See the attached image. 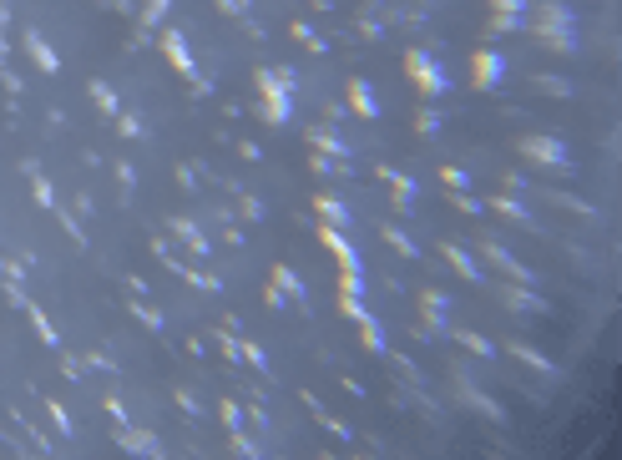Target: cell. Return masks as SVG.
Wrapping results in <instances>:
<instances>
[{
	"label": "cell",
	"mask_w": 622,
	"mask_h": 460,
	"mask_svg": "<svg viewBox=\"0 0 622 460\" xmlns=\"http://www.w3.org/2000/svg\"><path fill=\"white\" fill-rule=\"evenodd\" d=\"M516 152L526 157V162H536V167H551V172H572V152H567V142H556V137H521L516 142Z\"/></svg>",
	"instance_id": "6da1fadb"
},
{
	"label": "cell",
	"mask_w": 622,
	"mask_h": 460,
	"mask_svg": "<svg viewBox=\"0 0 622 460\" xmlns=\"http://www.w3.org/2000/svg\"><path fill=\"white\" fill-rule=\"evenodd\" d=\"M405 71H410V81L420 86V96H440V91L450 86L445 71H440V61H435L430 51H410V56H405Z\"/></svg>",
	"instance_id": "7a4b0ae2"
},
{
	"label": "cell",
	"mask_w": 622,
	"mask_h": 460,
	"mask_svg": "<svg viewBox=\"0 0 622 460\" xmlns=\"http://www.w3.org/2000/svg\"><path fill=\"white\" fill-rule=\"evenodd\" d=\"M471 81H476L481 91H496V86L506 81V56L491 51V46H481V51L471 56Z\"/></svg>",
	"instance_id": "3957f363"
},
{
	"label": "cell",
	"mask_w": 622,
	"mask_h": 460,
	"mask_svg": "<svg viewBox=\"0 0 622 460\" xmlns=\"http://www.w3.org/2000/svg\"><path fill=\"white\" fill-rule=\"evenodd\" d=\"M481 253H486V258H491V263H496L506 278H511V283H536V273H531V268H526V263H521L511 248H506L501 238H481Z\"/></svg>",
	"instance_id": "277c9868"
},
{
	"label": "cell",
	"mask_w": 622,
	"mask_h": 460,
	"mask_svg": "<svg viewBox=\"0 0 622 460\" xmlns=\"http://www.w3.org/2000/svg\"><path fill=\"white\" fill-rule=\"evenodd\" d=\"M456 394H461V405H471L476 415H486V420H496V425H506V405H496V399L486 394V389H476L466 374H456Z\"/></svg>",
	"instance_id": "5b68a950"
},
{
	"label": "cell",
	"mask_w": 622,
	"mask_h": 460,
	"mask_svg": "<svg viewBox=\"0 0 622 460\" xmlns=\"http://www.w3.org/2000/svg\"><path fill=\"white\" fill-rule=\"evenodd\" d=\"M501 304L516 314H551V304L531 289V283H501Z\"/></svg>",
	"instance_id": "8992f818"
},
{
	"label": "cell",
	"mask_w": 622,
	"mask_h": 460,
	"mask_svg": "<svg viewBox=\"0 0 622 460\" xmlns=\"http://www.w3.org/2000/svg\"><path fill=\"white\" fill-rule=\"evenodd\" d=\"M162 56H167V61H173V71H183L188 81L198 76V61H193V51H188V41H183V31H162Z\"/></svg>",
	"instance_id": "52a82bcc"
},
{
	"label": "cell",
	"mask_w": 622,
	"mask_h": 460,
	"mask_svg": "<svg viewBox=\"0 0 622 460\" xmlns=\"http://www.w3.org/2000/svg\"><path fill=\"white\" fill-rule=\"evenodd\" d=\"M319 243L339 258V268H355L360 273V253H355V243H345V228H334V223H319Z\"/></svg>",
	"instance_id": "ba28073f"
},
{
	"label": "cell",
	"mask_w": 622,
	"mask_h": 460,
	"mask_svg": "<svg viewBox=\"0 0 622 460\" xmlns=\"http://www.w3.org/2000/svg\"><path fill=\"white\" fill-rule=\"evenodd\" d=\"M117 445H122L127 455H152V460L162 455V440H157L152 430H137V425H122V430H117Z\"/></svg>",
	"instance_id": "9c48e42d"
},
{
	"label": "cell",
	"mask_w": 622,
	"mask_h": 460,
	"mask_svg": "<svg viewBox=\"0 0 622 460\" xmlns=\"http://www.w3.org/2000/svg\"><path fill=\"white\" fill-rule=\"evenodd\" d=\"M420 309H425V324H430V334H450V299L440 294V289H425L420 294Z\"/></svg>",
	"instance_id": "30bf717a"
},
{
	"label": "cell",
	"mask_w": 622,
	"mask_h": 460,
	"mask_svg": "<svg viewBox=\"0 0 622 460\" xmlns=\"http://www.w3.org/2000/svg\"><path fill=\"white\" fill-rule=\"evenodd\" d=\"M173 238L188 248V253H198V258H208L213 253V243H208V233H203V228L193 223V218H173Z\"/></svg>",
	"instance_id": "8fae6325"
},
{
	"label": "cell",
	"mask_w": 622,
	"mask_h": 460,
	"mask_svg": "<svg viewBox=\"0 0 622 460\" xmlns=\"http://www.w3.org/2000/svg\"><path fill=\"white\" fill-rule=\"evenodd\" d=\"M350 111H355V117H364V122H374V117H379V96H374V86H369L364 76H355V81H350Z\"/></svg>",
	"instance_id": "7c38bea8"
},
{
	"label": "cell",
	"mask_w": 622,
	"mask_h": 460,
	"mask_svg": "<svg viewBox=\"0 0 622 460\" xmlns=\"http://www.w3.org/2000/svg\"><path fill=\"white\" fill-rule=\"evenodd\" d=\"M379 183H389V188H394V213H415V183L405 178V172L379 167Z\"/></svg>",
	"instance_id": "4fadbf2b"
},
{
	"label": "cell",
	"mask_w": 622,
	"mask_h": 460,
	"mask_svg": "<svg viewBox=\"0 0 622 460\" xmlns=\"http://www.w3.org/2000/svg\"><path fill=\"white\" fill-rule=\"evenodd\" d=\"M440 253L450 258V268H456V273H461L466 283H486V273H481V263H476V258H471V253H466L461 243H440Z\"/></svg>",
	"instance_id": "5bb4252c"
},
{
	"label": "cell",
	"mask_w": 622,
	"mask_h": 460,
	"mask_svg": "<svg viewBox=\"0 0 622 460\" xmlns=\"http://www.w3.org/2000/svg\"><path fill=\"white\" fill-rule=\"evenodd\" d=\"M21 46L31 51V61H36L41 71H61V56H56V51L46 46V36H41V31H26V36H21Z\"/></svg>",
	"instance_id": "9a60e30c"
},
{
	"label": "cell",
	"mask_w": 622,
	"mask_h": 460,
	"mask_svg": "<svg viewBox=\"0 0 622 460\" xmlns=\"http://www.w3.org/2000/svg\"><path fill=\"white\" fill-rule=\"evenodd\" d=\"M531 36L551 51H577V26H531Z\"/></svg>",
	"instance_id": "2e32d148"
},
{
	"label": "cell",
	"mask_w": 622,
	"mask_h": 460,
	"mask_svg": "<svg viewBox=\"0 0 622 460\" xmlns=\"http://www.w3.org/2000/svg\"><path fill=\"white\" fill-rule=\"evenodd\" d=\"M506 349H511V359H521L526 369H536V374H556V364L541 354V349H531V344H521V339H511L506 344Z\"/></svg>",
	"instance_id": "e0dca14e"
},
{
	"label": "cell",
	"mask_w": 622,
	"mask_h": 460,
	"mask_svg": "<svg viewBox=\"0 0 622 460\" xmlns=\"http://www.w3.org/2000/svg\"><path fill=\"white\" fill-rule=\"evenodd\" d=\"M314 213H319L324 223H334V228H350V203H339L334 193H319V198H314Z\"/></svg>",
	"instance_id": "ac0fdd59"
},
{
	"label": "cell",
	"mask_w": 622,
	"mask_h": 460,
	"mask_svg": "<svg viewBox=\"0 0 622 460\" xmlns=\"http://www.w3.org/2000/svg\"><path fill=\"white\" fill-rule=\"evenodd\" d=\"M309 142H314V147H319L324 157H339V162H350V147L339 142V137H334L329 127H309Z\"/></svg>",
	"instance_id": "d6986e66"
},
{
	"label": "cell",
	"mask_w": 622,
	"mask_h": 460,
	"mask_svg": "<svg viewBox=\"0 0 622 460\" xmlns=\"http://www.w3.org/2000/svg\"><path fill=\"white\" fill-rule=\"evenodd\" d=\"M450 334H456L461 349H471V354H481V359H496V344H491L486 334H476V329H450Z\"/></svg>",
	"instance_id": "ffe728a7"
},
{
	"label": "cell",
	"mask_w": 622,
	"mask_h": 460,
	"mask_svg": "<svg viewBox=\"0 0 622 460\" xmlns=\"http://www.w3.org/2000/svg\"><path fill=\"white\" fill-rule=\"evenodd\" d=\"M273 283H278V289H284L289 299H299V304H309V289H304V283H299V273H294L289 263H278V268H273Z\"/></svg>",
	"instance_id": "44dd1931"
},
{
	"label": "cell",
	"mask_w": 622,
	"mask_h": 460,
	"mask_svg": "<svg viewBox=\"0 0 622 460\" xmlns=\"http://www.w3.org/2000/svg\"><path fill=\"white\" fill-rule=\"evenodd\" d=\"M491 208H496L501 218L521 223V228H536V218H531V213H526V203H516V198H491Z\"/></svg>",
	"instance_id": "7402d4cb"
},
{
	"label": "cell",
	"mask_w": 622,
	"mask_h": 460,
	"mask_svg": "<svg viewBox=\"0 0 622 460\" xmlns=\"http://www.w3.org/2000/svg\"><path fill=\"white\" fill-rule=\"evenodd\" d=\"M360 339H364V349H374V354H384V349H389V344H384V329H379V319H374V314L360 324Z\"/></svg>",
	"instance_id": "603a6c76"
},
{
	"label": "cell",
	"mask_w": 622,
	"mask_h": 460,
	"mask_svg": "<svg viewBox=\"0 0 622 460\" xmlns=\"http://www.w3.org/2000/svg\"><path fill=\"white\" fill-rule=\"evenodd\" d=\"M26 314H31V324H36L41 344H51V349H56V344H61V339H56V324H51V319H46V314H41V309H36L31 299H26Z\"/></svg>",
	"instance_id": "cb8c5ba5"
},
{
	"label": "cell",
	"mask_w": 622,
	"mask_h": 460,
	"mask_svg": "<svg viewBox=\"0 0 622 460\" xmlns=\"http://www.w3.org/2000/svg\"><path fill=\"white\" fill-rule=\"evenodd\" d=\"M91 101L106 111V117H117V111H122V106H117V91H111L106 81H91Z\"/></svg>",
	"instance_id": "d4e9b609"
},
{
	"label": "cell",
	"mask_w": 622,
	"mask_h": 460,
	"mask_svg": "<svg viewBox=\"0 0 622 460\" xmlns=\"http://www.w3.org/2000/svg\"><path fill=\"white\" fill-rule=\"evenodd\" d=\"M384 243H389L394 253H405V258H420V243H410L400 228H384Z\"/></svg>",
	"instance_id": "484cf974"
},
{
	"label": "cell",
	"mask_w": 622,
	"mask_h": 460,
	"mask_svg": "<svg viewBox=\"0 0 622 460\" xmlns=\"http://www.w3.org/2000/svg\"><path fill=\"white\" fill-rule=\"evenodd\" d=\"M339 314H345V319H355V324H364V319H369V309H364L355 294H339Z\"/></svg>",
	"instance_id": "4316f807"
},
{
	"label": "cell",
	"mask_w": 622,
	"mask_h": 460,
	"mask_svg": "<svg viewBox=\"0 0 622 460\" xmlns=\"http://www.w3.org/2000/svg\"><path fill=\"white\" fill-rule=\"evenodd\" d=\"M31 193H36V208H56V193H51V183L41 172H31Z\"/></svg>",
	"instance_id": "83f0119b"
},
{
	"label": "cell",
	"mask_w": 622,
	"mask_h": 460,
	"mask_svg": "<svg viewBox=\"0 0 622 460\" xmlns=\"http://www.w3.org/2000/svg\"><path fill=\"white\" fill-rule=\"evenodd\" d=\"M294 41H304L309 51H324V46H329V41H324V36H319L314 26H304V21H294Z\"/></svg>",
	"instance_id": "f1b7e54d"
},
{
	"label": "cell",
	"mask_w": 622,
	"mask_h": 460,
	"mask_svg": "<svg viewBox=\"0 0 622 460\" xmlns=\"http://www.w3.org/2000/svg\"><path fill=\"white\" fill-rule=\"evenodd\" d=\"M132 314H137V324H147V329H152V334H157V329H162V314H157V309H147V304H142V299H137V294H132Z\"/></svg>",
	"instance_id": "f546056e"
},
{
	"label": "cell",
	"mask_w": 622,
	"mask_h": 460,
	"mask_svg": "<svg viewBox=\"0 0 622 460\" xmlns=\"http://www.w3.org/2000/svg\"><path fill=\"white\" fill-rule=\"evenodd\" d=\"M167 6H173V0H147V6H142V31H152L167 16Z\"/></svg>",
	"instance_id": "4dcf8cb0"
},
{
	"label": "cell",
	"mask_w": 622,
	"mask_h": 460,
	"mask_svg": "<svg viewBox=\"0 0 622 460\" xmlns=\"http://www.w3.org/2000/svg\"><path fill=\"white\" fill-rule=\"evenodd\" d=\"M218 349H223V359H228V364H238V359H243V344H238V339H233L228 329L218 334Z\"/></svg>",
	"instance_id": "1f68e13d"
},
{
	"label": "cell",
	"mask_w": 622,
	"mask_h": 460,
	"mask_svg": "<svg viewBox=\"0 0 622 460\" xmlns=\"http://www.w3.org/2000/svg\"><path fill=\"white\" fill-rule=\"evenodd\" d=\"M536 86H541L546 96H572V81H567V76H536Z\"/></svg>",
	"instance_id": "d6a6232c"
},
{
	"label": "cell",
	"mask_w": 622,
	"mask_h": 460,
	"mask_svg": "<svg viewBox=\"0 0 622 460\" xmlns=\"http://www.w3.org/2000/svg\"><path fill=\"white\" fill-rule=\"evenodd\" d=\"M319 178H329V172H350V162H339V157H324V152H314V162H309Z\"/></svg>",
	"instance_id": "836d02e7"
},
{
	"label": "cell",
	"mask_w": 622,
	"mask_h": 460,
	"mask_svg": "<svg viewBox=\"0 0 622 460\" xmlns=\"http://www.w3.org/2000/svg\"><path fill=\"white\" fill-rule=\"evenodd\" d=\"M46 415H51V425L61 430V435H71V415H66V405H56V399H46Z\"/></svg>",
	"instance_id": "e575fe53"
},
{
	"label": "cell",
	"mask_w": 622,
	"mask_h": 460,
	"mask_svg": "<svg viewBox=\"0 0 622 460\" xmlns=\"http://www.w3.org/2000/svg\"><path fill=\"white\" fill-rule=\"evenodd\" d=\"M233 450H238L243 460H258V455H263V445H258V440H248L243 430H233Z\"/></svg>",
	"instance_id": "d590c367"
},
{
	"label": "cell",
	"mask_w": 622,
	"mask_h": 460,
	"mask_svg": "<svg viewBox=\"0 0 622 460\" xmlns=\"http://www.w3.org/2000/svg\"><path fill=\"white\" fill-rule=\"evenodd\" d=\"M56 218H61V228H66V238H71V243H86V233H81V223H76V213H66V208H56Z\"/></svg>",
	"instance_id": "8d00e7d4"
},
{
	"label": "cell",
	"mask_w": 622,
	"mask_h": 460,
	"mask_svg": "<svg viewBox=\"0 0 622 460\" xmlns=\"http://www.w3.org/2000/svg\"><path fill=\"white\" fill-rule=\"evenodd\" d=\"M491 11H496V16H526L531 0H491Z\"/></svg>",
	"instance_id": "74e56055"
},
{
	"label": "cell",
	"mask_w": 622,
	"mask_h": 460,
	"mask_svg": "<svg viewBox=\"0 0 622 460\" xmlns=\"http://www.w3.org/2000/svg\"><path fill=\"white\" fill-rule=\"evenodd\" d=\"M339 294H355V299H360V294H364V278H360L355 268H345V273H339Z\"/></svg>",
	"instance_id": "f35d334b"
},
{
	"label": "cell",
	"mask_w": 622,
	"mask_h": 460,
	"mask_svg": "<svg viewBox=\"0 0 622 460\" xmlns=\"http://www.w3.org/2000/svg\"><path fill=\"white\" fill-rule=\"evenodd\" d=\"M218 415H223V425H228V430H243V410L233 405V399H223V405H218Z\"/></svg>",
	"instance_id": "ab89813d"
},
{
	"label": "cell",
	"mask_w": 622,
	"mask_h": 460,
	"mask_svg": "<svg viewBox=\"0 0 622 460\" xmlns=\"http://www.w3.org/2000/svg\"><path fill=\"white\" fill-rule=\"evenodd\" d=\"M415 127H420L425 137H435V132H440V117H435L430 106H420V111H415Z\"/></svg>",
	"instance_id": "60d3db41"
},
{
	"label": "cell",
	"mask_w": 622,
	"mask_h": 460,
	"mask_svg": "<svg viewBox=\"0 0 622 460\" xmlns=\"http://www.w3.org/2000/svg\"><path fill=\"white\" fill-rule=\"evenodd\" d=\"M117 132H122V137H142V117H132V111H117Z\"/></svg>",
	"instance_id": "b9f144b4"
},
{
	"label": "cell",
	"mask_w": 622,
	"mask_h": 460,
	"mask_svg": "<svg viewBox=\"0 0 622 460\" xmlns=\"http://www.w3.org/2000/svg\"><path fill=\"white\" fill-rule=\"evenodd\" d=\"M491 31H526V16H491Z\"/></svg>",
	"instance_id": "7bdbcfd3"
},
{
	"label": "cell",
	"mask_w": 622,
	"mask_h": 460,
	"mask_svg": "<svg viewBox=\"0 0 622 460\" xmlns=\"http://www.w3.org/2000/svg\"><path fill=\"white\" fill-rule=\"evenodd\" d=\"M551 203H561V208H572V213H592V203H582V198H572V193H546Z\"/></svg>",
	"instance_id": "ee69618b"
},
{
	"label": "cell",
	"mask_w": 622,
	"mask_h": 460,
	"mask_svg": "<svg viewBox=\"0 0 622 460\" xmlns=\"http://www.w3.org/2000/svg\"><path fill=\"white\" fill-rule=\"evenodd\" d=\"M440 178H445V188H456V193H466V183H471V178H466V167H445Z\"/></svg>",
	"instance_id": "f6af8a7d"
},
{
	"label": "cell",
	"mask_w": 622,
	"mask_h": 460,
	"mask_svg": "<svg viewBox=\"0 0 622 460\" xmlns=\"http://www.w3.org/2000/svg\"><path fill=\"white\" fill-rule=\"evenodd\" d=\"M450 208H461V213H481L486 203H476L471 193H450Z\"/></svg>",
	"instance_id": "bcb514c9"
},
{
	"label": "cell",
	"mask_w": 622,
	"mask_h": 460,
	"mask_svg": "<svg viewBox=\"0 0 622 460\" xmlns=\"http://www.w3.org/2000/svg\"><path fill=\"white\" fill-rule=\"evenodd\" d=\"M243 359H248L253 369H263V374H268V354L258 349V344H243Z\"/></svg>",
	"instance_id": "7dc6e473"
},
{
	"label": "cell",
	"mask_w": 622,
	"mask_h": 460,
	"mask_svg": "<svg viewBox=\"0 0 622 460\" xmlns=\"http://www.w3.org/2000/svg\"><path fill=\"white\" fill-rule=\"evenodd\" d=\"M101 405H106V415H111V420H117V425H132V420H127V405H122V399H111V394H106V399H101Z\"/></svg>",
	"instance_id": "c3c4849f"
},
{
	"label": "cell",
	"mask_w": 622,
	"mask_h": 460,
	"mask_svg": "<svg viewBox=\"0 0 622 460\" xmlns=\"http://www.w3.org/2000/svg\"><path fill=\"white\" fill-rule=\"evenodd\" d=\"M263 304H268V309H284V304H289V294L278 289V283H268V289H263Z\"/></svg>",
	"instance_id": "681fc988"
},
{
	"label": "cell",
	"mask_w": 622,
	"mask_h": 460,
	"mask_svg": "<svg viewBox=\"0 0 622 460\" xmlns=\"http://www.w3.org/2000/svg\"><path fill=\"white\" fill-rule=\"evenodd\" d=\"M117 183H122V193H132V183H137V172H132V162H117Z\"/></svg>",
	"instance_id": "f907efd6"
},
{
	"label": "cell",
	"mask_w": 622,
	"mask_h": 460,
	"mask_svg": "<svg viewBox=\"0 0 622 460\" xmlns=\"http://www.w3.org/2000/svg\"><path fill=\"white\" fill-rule=\"evenodd\" d=\"M0 81H6V91H11V96H21V76H16L11 66H0Z\"/></svg>",
	"instance_id": "816d5d0a"
},
{
	"label": "cell",
	"mask_w": 622,
	"mask_h": 460,
	"mask_svg": "<svg viewBox=\"0 0 622 460\" xmlns=\"http://www.w3.org/2000/svg\"><path fill=\"white\" fill-rule=\"evenodd\" d=\"M218 11H223V16H243L248 0H218Z\"/></svg>",
	"instance_id": "f5cc1de1"
},
{
	"label": "cell",
	"mask_w": 622,
	"mask_h": 460,
	"mask_svg": "<svg viewBox=\"0 0 622 460\" xmlns=\"http://www.w3.org/2000/svg\"><path fill=\"white\" fill-rule=\"evenodd\" d=\"M178 405H183V410H188V415H203V405H198V399H193V394H188V389H178Z\"/></svg>",
	"instance_id": "db71d44e"
},
{
	"label": "cell",
	"mask_w": 622,
	"mask_h": 460,
	"mask_svg": "<svg viewBox=\"0 0 622 460\" xmlns=\"http://www.w3.org/2000/svg\"><path fill=\"white\" fill-rule=\"evenodd\" d=\"M238 203H243V218H263V203H258V198H238Z\"/></svg>",
	"instance_id": "11a10c76"
}]
</instances>
